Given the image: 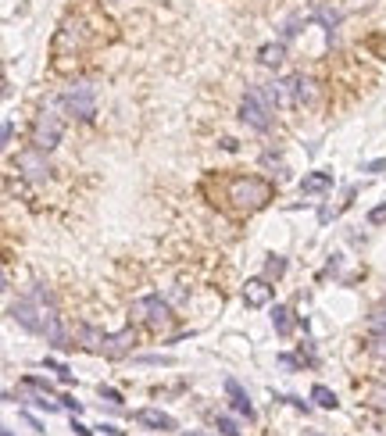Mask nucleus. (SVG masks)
<instances>
[{"label": "nucleus", "mask_w": 386, "mask_h": 436, "mask_svg": "<svg viewBox=\"0 0 386 436\" xmlns=\"http://www.w3.org/2000/svg\"><path fill=\"white\" fill-rule=\"evenodd\" d=\"M226 197L236 211H261L272 200V183L261 176H233Z\"/></svg>", "instance_id": "1"}, {"label": "nucleus", "mask_w": 386, "mask_h": 436, "mask_svg": "<svg viewBox=\"0 0 386 436\" xmlns=\"http://www.w3.org/2000/svg\"><path fill=\"white\" fill-rule=\"evenodd\" d=\"M61 100H47L43 107H40V115H36V122H32V147L36 150H54L61 143V136H65V115H61Z\"/></svg>", "instance_id": "2"}, {"label": "nucleus", "mask_w": 386, "mask_h": 436, "mask_svg": "<svg viewBox=\"0 0 386 436\" xmlns=\"http://www.w3.org/2000/svg\"><path fill=\"white\" fill-rule=\"evenodd\" d=\"M61 104H65V111H68L72 119H79V122H93V119H97V90H93V83H86V79L72 83V86L65 90Z\"/></svg>", "instance_id": "3"}, {"label": "nucleus", "mask_w": 386, "mask_h": 436, "mask_svg": "<svg viewBox=\"0 0 386 436\" xmlns=\"http://www.w3.org/2000/svg\"><path fill=\"white\" fill-rule=\"evenodd\" d=\"M240 122L251 126V129H258V133H268L272 129V104H268L265 90L251 86L243 93V100H240Z\"/></svg>", "instance_id": "4"}, {"label": "nucleus", "mask_w": 386, "mask_h": 436, "mask_svg": "<svg viewBox=\"0 0 386 436\" xmlns=\"http://www.w3.org/2000/svg\"><path fill=\"white\" fill-rule=\"evenodd\" d=\"M133 318L147 322L150 329H164V325L172 322V308H169V301H164L161 293H147V297L133 301Z\"/></svg>", "instance_id": "5"}, {"label": "nucleus", "mask_w": 386, "mask_h": 436, "mask_svg": "<svg viewBox=\"0 0 386 436\" xmlns=\"http://www.w3.org/2000/svg\"><path fill=\"white\" fill-rule=\"evenodd\" d=\"M11 165L18 169V176H25V179H32V183H43V179H50V161H47V150H36V147H29V150H22Z\"/></svg>", "instance_id": "6"}, {"label": "nucleus", "mask_w": 386, "mask_h": 436, "mask_svg": "<svg viewBox=\"0 0 386 436\" xmlns=\"http://www.w3.org/2000/svg\"><path fill=\"white\" fill-rule=\"evenodd\" d=\"M133 344H136V329H133V325H126L122 333H107V337H104L100 354H107V358H126V354L133 351Z\"/></svg>", "instance_id": "7"}, {"label": "nucleus", "mask_w": 386, "mask_h": 436, "mask_svg": "<svg viewBox=\"0 0 386 436\" xmlns=\"http://www.w3.org/2000/svg\"><path fill=\"white\" fill-rule=\"evenodd\" d=\"M265 97L272 107H297V97H294V79H272L265 83Z\"/></svg>", "instance_id": "8"}, {"label": "nucleus", "mask_w": 386, "mask_h": 436, "mask_svg": "<svg viewBox=\"0 0 386 436\" xmlns=\"http://www.w3.org/2000/svg\"><path fill=\"white\" fill-rule=\"evenodd\" d=\"M272 297H275V286H268V279H247V286H243L247 308H265V304H272Z\"/></svg>", "instance_id": "9"}, {"label": "nucleus", "mask_w": 386, "mask_h": 436, "mask_svg": "<svg viewBox=\"0 0 386 436\" xmlns=\"http://www.w3.org/2000/svg\"><path fill=\"white\" fill-rule=\"evenodd\" d=\"M136 422L147 425V429H161V432H176V418L169 411H161V408H140L136 411Z\"/></svg>", "instance_id": "10"}, {"label": "nucleus", "mask_w": 386, "mask_h": 436, "mask_svg": "<svg viewBox=\"0 0 386 436\" xmlns=\"http://www.w3.org/2000/svg\"><path fill=\"white\" fill-rule=\"evenodd\" d=\"M325 190H333V172H308L301 179V193L304 197H315V193H325Z\"/></svg>", "instance_id": "11"}, {"label": "nucleus", "mask_w": 386, "mask_h": 436, "mask_svg": "<svg viewBox=\"0 0 386 436\" xmlns=\"http://www.w3.org/2000/svg\"><path fill=\"white\" fill-rule=\"evenodd\" d=\"M226 394H229V401H233V408L240 411V415H247V418H254V404H251V394L236 383V379H226Z\"/></svg>", "instance_id": "12"}, {"label": "nucleus", "mask_w": 386, "mask_h": 436, "mask_svg": "<svg viewBox=\"0 0 386 436\" xmlns=\"http://www.w3.org/2000/svg\"><path fill=\"white\" fill-rule=\"evenodd\" d=\"M258 61L265 65V68H279L283 61H287V43L279 40V43H265L261 50H258Z\"/></svg>", "instance_id": "13"}, {"label": "nucleus", "mask_w": 386, "mask_h": 436, "mask_svg": "<svg viewBox=\"0 0 386 436\" xmlns=\"http://www.w3.org/2000/svg\"><path fill=\"white\" fill-rule=\"evenodd\" d=\"M290 79H294V97H297V107H301V104H315V97H318L315 79H308V75H290Z\"/></svg>", "instance_id": "14"}, {"label": "nucleus", "mask_w": 386, "mask_h": 436, "mask_svg": "<svg viewBox=\"0 0 386 436\" xmlns=\"http://www.w3.org/2000/svg\"><path fill=\"white\" fill-rule=\"evenodd\" d=\"M104 337H107V333L93 329V325H83V329H79V344H83L86 351H93V354H100V347H104Z\"/></svg>", "instance_id": "15"}, {"label": "nucleus", "mask_w": 386, "mask_h": 436, "mask_svg": "<svg viewBox=\"0 0 386 436\" xmlns=\"http://www.w3.org/2000/svg\"><path fill=\"white\" fill-rule=\"evenodd\" d=\"M311 401H315L318 408H325V411H337V404H340V401H337V394L329 390V387H322V383H315V387H311Z\"/></svg>", "instance_id": "16"}, {"label": "nucleus", "mask_w": 386, "mask_h": 436, "mask_svg": "<svg viewBox=\"0 0 386 436\" xmlns=\"http://www.w3.org/2000/svg\"><path fill=\"white\" fill-rule=\"evenodd\" d=\"M272 325H275V333H279V337L290 333V308L287 304H275L272 308Z\"/></svg>", "instance_id": "17"}, {"label": "nucleus", "mask_w": 386, "mask_h": 436, "mask_svg": "<svg viewBox=\"0 0 386 436\" xmlns=\"http://www.w3.org/2000/svg\"><path fill=\"white\" fill-rule=\"evenodd\" d=\"M287 276V258L283 254H272L265 261V279H283Z\"/></svg>", "instance_id": "18"}, {"label": "nucleus", "mask_w": 386, "mask_h": 436, "mask_svg": "<svg viewBox=\"0 0 386 436\" xmlns=\"http://www.w3.org/2000/svg\"><path fill=\"white\" fill-rule=\"evenodd\" d=\"M368 329H372V337H386V304H379L368 315Z\"/></svg>", "instance_id": "19"}, {"label": "nucleus", "mask_w": 386, "mask_h": 436, "mask_svg": "<svg viewBox=\"0 0 386 436\" xmlns=\"http://www.w3.org/2000/svg\"><path fill=\"white\" fill-rule=\"evenodd\" d=\"M315 18L325 25V36L333 40V32H337V25H340V15H337V11H329V8H318V11H315Z\"/></svg>", "instance_id": "20"}, {"label": "nucleus", "mask_w": 386, "mask_h": 436, "mask_svg": "<svg viewBox=\"0 0 386 436\" xmlns=\"http://www.w3.org/2000/svg\"><path fill=\"white\" fill-rule=\"evenodd\" d=\"M215 429L222 432V436H240V425H236L229 415H218V418H215Z\"/></svg>", "instance_id": "21"}, {"label": "nucleus", "mask_w": 386, "mask_h": 436, "mask_svg": "<svg viewBox=\"0 0 386 436\" xmlns=\"http://www.w3.org/2000/svg\"><path fill=\"white\" fill-rule=\"evenodd\" d=\"M43 365L58 372V379H61V383H72V379H76V375H72V368H68V365H61V361H50V358H47Z\"/></svg>", "instance_id": "22"}, {"label": "nucleus", "mask_w": 386, "mask_h": 436, "mask_svg": "<svg viewBox=\"0 0 386 436\" xmlns=\"http://www.w3.org/2000/svg\"><path fill=\"white\" fill-rule=\"evenodd\" d=\"M25 387H32V390H40V394H50V390H54L50 379H40V375H25Z\"/></svg>", "instance_id": "23"}, {"label": "nucleus", "mask_w": 386, "mask_h": 436, "mask_svg": "<svg viewBox=\"0 0 386 436\" xmlns=\"http://www.w3.org/2000/svg\"><path fill=\"white\" fill-rule=\"evenodd\" d=\"M382 222H386V204H379V207L368 211V226H382Z\"/></svg>", "instance_id": "24"}, {"label": "nucleus", "mask_w": 386, "mask_h": 436, "mask_svg": "<svg viewBox=\"0 0 386 436\" xmlns=\"http://www.w3.org/2000/svg\"><path fill=\"white\" fill-rule=\"evenodd\" d=\"M140 365H172V358L169 354H147V358H140Z\"/></svg>", "instance_id": "25"}, {"label": "nucleus", "mask_w": 386, "mask_h": 436, "mask_svg": "<svg viewBox=\"0 0 386 436\" xmlns=\"http://www.w3.org/2000/svg\"><path fill=\"white\" fill-rule=\"evenodd\" d=\"M100 397H104V401H111V404H122V394L111 390V387H104V383H100Z\"/></svg>", "instance_id": "26"}, {"label": "nucleus", "mask_w": 386, "mask_h": 436, "mask_svg": "<svg viewBox=\"0 0 386 436\" xmlns=\"http://www.w3.org/2000/svg\"><path fill=\"white\" fill-rule=\"evenodd\" d=\"M372 404L386 411V387H375V390H372Z\"/></svg>", "instance_id": "27"}, {"label": "nucleus", "mask_w": 386, "mask_h": 436, "mask_svg": "<svg viewBox=\"0 0 386 436\" xmlns=\"http://www.w3.org/2000/svg\"><path fill=\"white\" fill-rule=\"evenodd\" d=\"M368 351H372V354H379V358H386V337H375Z\"/></svg>", "instance_id": "28"}, {"label": "nucleus", "mask_w": 386, "mask_h": 436, "mask_svg": "<svg viewBox=\"0 0 386 436\" xmlns=\"http://www.w3.org/2000/svg\"><path fill=\"white\" fill-rule=\"evenodd\" d=\"M279 365H283V368H290V372H294V368H301V361H297L294 354H279Z\"/></svg>", "instance_id": "29"}, {"label": "nucleus", "mask_w": 386, "mask_h": 436, "mask_svg": "<svg viewBox=\"0 0 386 436\" xmlns=\"http://www.w3.org/2000/svg\"><path fill=\"white\" fill-rule=\"evenodd\" d=\"M365 172H386V157H375V161H368V165H365Z\"/></svg>", "instance_id": "30"}, {"label": "nucleus", "mask_w": 386, "mask_h": 436, "mask_svg": "<svg viewBox=\"0 0 386 436\" xmlns=\"http://www.w3.org/2000/svg\"><path fill=\"white\" fill-rule=\"evenodd\" d=\"M61 408H68V411H76V415L83 411V404H79V401H72V397H61Z\"/></svg>", "instance_id": "31"}, {"label": "nucleus", "mask_w": 386, "mask_h": 436, "mask_svg": "<svg viewBox=\"0 0 386 436\" xmlns=\"http://www.w3.org/2000/svg\"><path fill=\"white\" fill-rule=\"evenodd\" d=\"M72 429H76V436H93V429L83 425V422H76V418H72Z\"/></svg>", "instance_id": "32"}, {"label": "nucleus", "mask_w": 386, "mask_h": 436, "mask_svg": "<svg viewBox=\"0 0 386 436\" xmlns=\"http://www.w3.org/2000/svg\"><path fill=\"white\" fill-rule=\"evenodd\" d=\"M100 429H104V436H122V429H119V425H111V422H104Z\"/></svg>", "instance_id": "33"}, {"label": "nucleus", "mask_w": 386, "mask_h": 436, "mask_svg": "<svg viewBox=\"0 0 386 436\" xmlns=\"http://www.w3.org/2000/svg\"><path fill=\"white\" fill-rule=\"evenodd\" d=\"M0 136H4V143H11V136H15V126H11V119L4 122V133H0Z\"/></svg>", "instance_id": "34"}, {"label": "nucleus", "mask_w": 386, "mask_h": 436, "mask_svg": "<svg viewBox=\"0 0 386 436\" xmlns=\"http://www.w3.org/2000/svg\"><path fill=\"white\" fill-rule=\"evenodd\" d=\"M287 401H290L294 408H301V411H308V401H301V397H287Z\"/></svg>", "instance_id": "35"}, {"label": "nucleus", "mask_w": 386, "mask_h": 436, "mask_svg": "<svg viewBox=\"0 0 386 436\" xmlns=\"http://www.w3.org/2000/svg\"><path fill=\"white\" fill-rule=\"evenodd\" d=\"M179 436H204V432H193V429H190V432H179Z\"/></svg>", "instance_id": "36"}, {"label": "nucleus", "mask_w": 386, "mask_h": 436, "mask_svg": "<svg viewBox=\"0 0 386 436\" xmlns=\"http://www.w3.org/2000/svg\"><path fill=\"white\" fill-rule=\"evenodd\" d=\"M0 436H15V432H11V429H4V432H0Z\"/></svg>", "instance_id": "37"}, {"label": "nucleus", "mask_w": 386, "mask_h": 436, "mask_svg": "<svg viewBox=\"0 0 386 436\" xmlns=\"http://www.w3.org/2000/svg\"><path fill=\"white\" fill-rule=\"evenodd\" d=\"M315 436H322V432H315Z\"/></svg>", "instance_id": "38"}]
</instances>
